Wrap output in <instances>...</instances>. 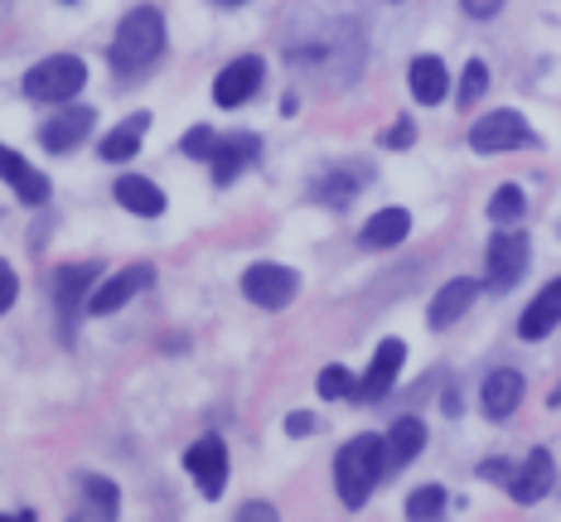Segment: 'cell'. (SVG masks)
<instances>
[{"label":"cell","mask_w":561,"mask_h":522,"mask_svg":"<svg viewBox=\"0 0 561 522\" xmlns=\"http://www.w3.org/2000/svg\"><path fill=\"white\" fill-rule=\"evenodd\" d=\"M160 54H165V15H160L156 5L126 10L122 25H116L112 49H107L112 73L126 78V83H136L140 73H150V68L160 63Z\"/></svg>","instance_id":"cell-1"},{"label":"cell","mask_w":561,"mask_h":522,"mask_svg":"<svg viewBox=\"0 0 561 522\" xmlns=\"http://www.w3.org/2000/svg\"><path fill=\"white\" fill-rule=\"evenodd\" d=\"M382 474H388L382 436H354L334 455V489H339V498H344V508H364Z\"/></svg>","instance_id":"cell-2"},{"label":"cell","mask_w":561,"mask_h":522,"mask_svg":"<svg viewBox=\"0 0 561 522\" xmlns=\"http://www.w3.org/2000/svg\"><path fill=\"white\" fill-rule=\"evenodd\" d=\"M88 83V63L78 54H49L25 73L30 102H73Z\"/></svg>","instance_id":"cell-3"},{"label":"cell","mask_w":561,"mask_h":522,"mask_svg":"<svg viewBox=\"0 0 561 522\" xmlns=\"http://www.w3.org/2000/svg\"><path fill=\"white\" fill-rule=\"evenodd\" d=\"M470 146L479 150V155H499V150H528L537 146V131L528 126V116L523 112H489L479 116V121L470 126Z\"/></svg>","instance_id":"cell-4"},{"label":"cell","mask_w":561,"mask_h":522,"mask_svg":"<svg viewBox=\"0 0 561 522\" xmlns=\"http://www.w3.org/2000/svg\"><path fill=\"white\" fill-rule=\"evenodd\" d=\"M528 257H533L528 232H518V228L494 232V237H489V281L484 286L494 290V295L513 290L523 281V271H528Z\"/></svg>","instance_id":"cell-5"},{"label":"cell","mask_w":561,"mask_h":522,"mask_svg":"<svg viewBox=\"0 0 561 522\" xmlns=\"http://www.w3.org/2000/svg\"><path fill=\"white\" fill-rule=\"evenodd\" d=\"M296 290H300V276L280 262H256L242 271V295L262 310H286L296 300Z\"/></svg>","instance_id":"cell-6"},{"label":"cell","mask_w":561,"mask_h":522,"mask_svg":"<svg viewBox=\"0 0 561 522\" xmlns=\"http://www.w3.org/2000/svg\"><path fill=\"white\" fill-rule=\"evenodd\" d=\"M184 469H190V479L198 484V494L218 498L224 494V484H228V445L218 436L194 440V445L184 450Z\"/></svg>","instance_id":"cell-7"},{"label":"cell","mask_w":561,"mask_h":522,"mask_svg":"<svg viewBox=\"0 0 561 522\" xmlns=\"http://www.w3.org/2000/svg\"><path fill=\"white\" fill-rule=\"evenodd\" d=\"M402 363H407V344L402 339H382L378 353H373V363H368V373L354 382V402H382L397 387Z\"/></svg>","instance_id":"cell-8"},{"label":"cell","mask_w":561,"mask_h":522,"mask_svg":"<svg viewBox=\"0 0 561 522\" xmlns=\"http://www.w3.org/2000/svg\"><path fill=\"white\" fill-rule=\"evenodd\" d=\"M262 78H266V63L256 54H242V58H232V63L224 68V73L214 78V102L218 107H242L248 97H256V88H262Z\"/></svg>","instance_id":"cell-9"},{"label":"cell","mask_w":561,"mask_h":522,"mask_svg":"<svg viewBox=\"0 0 561 522\" xmlns=\"http://www.w3.org/2000/svg\"><path fill=\"white\" fill-rule=\"evenodd\" d=\"M150 286H156V266L136 262V266H126V271H116L112 281H102L98 290H92L88 310H92V315H116L126 300H136L140 290H150Z\"/></svg>","instance_id":"cell-10"},{"label":"cell","mask_w":561,"mask_h":522,"mask_svg":"<svg viewBox=\"0 0 561 522\" xmlns=\"http://www.w3.org/2000/svg\"><path fill=\"white\" fill-rule=\"evenodd\" d=\"M92 126H98V112L92 107H64L58 116L39 126V146L54 150V155H68V150H78L92 136Z\"/></svg>","instance_id":"cell-11"},{"label":"cell","mask_w":561,"mask_h":522,"mask_svg":"<svg viewBox=\"0 0 561 522\" xmlns=\"http://www.w3.org/2000/svg\"><path fill=\"white\" fill-rule=\"evenodd\" d=\"M0 179L15 189V199L25 208H39L44 199H49V174H39L20 150H10V146H0Z\"/></svg>","instance_id":"cell-12"},{"label":"cell","mask_w":561,"mask_h":522,"mask_svg":"<svg viewBox=\"0 0 561 522\" xmlns=\"http://www.w3.org/2000/svg\"><path fill=\"white\" fill-rule=\"evenodd\" d=\"M479 406H484L489 421H508V416L523 406V373H513V368L489 373L484 387H479Z\"/></svg>","instance_id":"cell-13"},{"label":"cell","mask_w":561,"mask_h":522,"mask_svg":"<svg viewBox=\"0 0 561 522\" xmlns=\"http://www.w3.org/2000/svg\"><path fill=\"white\" fill-rule=\"evenodd\" d=\"M256 150H262V141H256L252 131H238V136H224V141H218L214 160H208V165H214V184H218V189H228V184L252 165Z\"/></svg>","instance_id":"cell-14"},{"label":"cell","mask_w":561,"mask_h":522,"mask_svg":"<svg viewBox=\"0 0 561 522\" xmlns=\"http://www.w3.org/2000/svg\"><path fill=\"white\" fill-rule=\"evenodd\" d=\"M474 295H479V286L470 281V276H455V281H446L436 290V300H431V310H426V324L431 329H450V324H460L465 310L474 305Z\"/></svg>","instance_id":"cell-15"},{"label":"cell","mask_w":561,"mask_h":522,"mask_svg":"<svg viewBox=\"0 0 561 522\" xmlns=\"http://www.w3.org/2000/svg\"><path fill=\"white\" fill-rule=\"evenodd\" d=\"M382 450H388V474L407 469V464L426 450V421H421V416H402V421H392L388 436H382Z\"/></svg>","instance_id":"cell-16"},{"label":"cell","mask_w":561,"mask_h":522,"mask_svg":"<svg viewBox=\"0 0 561 522\" xmlns=\"http://www.w3.org/2000/svg\"><path fill=\"white\" fill-rule=\"evenodd\" d=\"M112 194H116V204H122L126 213H136V218H160L165 213V194H160V184L146 179V174H122Z\"/></svg>","instance_id":"cell-17"},{"label":"cell","mask_w":561,"mask_h":522,"mask_svg":"<svg viewBox=\"0 0 561 522\" xmlns=\"http://www.w3.org/2000/svg\"><path fill=\"white\" fill-rule=\"evenodd\" d=\"M552 474H557V464H552V450H533L528 464H523L518 474L508 479V494H513V503H537L547 489H552Z\"/></svg>","instance_id":"cell-18"},{"label":"cell","mask_w":561,"mask_h":522,"mask_svg":"<svg viewBox=\"0 0 561 522\" xmlns=\"http://www.w3.org/2000/svg\"><path fill=\"white\" fill-rule=\"evenodd\" d=\"M407 78H412V97L421 102V107H436V102H446L450 73H446V63H440L436 54H416L412 68H407Z\"/></svg>","instance_id":"cell-19"},{"label":"cell","mask_w":561,"mask_h":522,"mask_svg":"<svg viewBox=\"0 0 561 522\" xmlns=\"http://www.w3.org/2000/svg\"><path fill=\"white\" fill-rule=\"evenodd\" d=\"M557 324H561V276H557V281L542 290V295L533 300L528 310H523L518 334H523V339H528V344H537V339H547V334H552Z\"/></svg>","instance_id":"cell-20"},{"label":"cell","mask_w":561,"mask_h":522,"mask_svg":"<svg viewBox=\"0 0 561 522\" xmlns=\"http://www.w3.org/2000/svg\"><path fill=\"white\" fill-rule=\"evenodd\" d=\"M407 232H412V213L407 208H382V213H373L364 232H358V242L373 252H382V247H397V242H407Z\"/></svg>","instance_id":"cell-21"},{"label":"cell","mask_w":561,"mask_h":522,"mask_svg":"<svg viewBox=\"0 0 561 522\" xmlns=\"http://www.w3.org/2000/svg\"><path fill=\"white\" fill-rule=\"evenodd\" d=\"M92 281H98V266H64L58 271V281H54V305H58V315H73L83 300H92L88 290H92Z\"/></svg>","instance_id":"cell-22"},{"label":"cell","mask_w":561,"mask_h":522,"mask_svg":"<svg viewBox=\"0 0 561 522\" xmlns=\"http://www.w3.org/2000/svg\"><path fill=\"white\" fill-rule=\"evenodd\" d=\"M146 126H150V116H146V112L126 116V121L116 126V131H107V136H102L98 155H102V160H112V165H122V160L140 155V136H146Z\"/></svg>","instance_id":"cell-23"},{"label":"cell","mask_w":561,"mask_h":522,"mask_svg":"<svg viewBox=\"0 0 561 522\" xmlns=\"http://www.w3.org/2000/svg\"><path fill=\"white\" fill-rule=\"evenodd\" d=\"M364 179H368V165H358V170L339 165V170H330V174H320V179H314V199L330 204V208H348Z\"/></svg>","instance_id":"cell-24"},{"label":"cell","mask_w":561,"mask_h":522,"mask_svg":"<svg viewBox=\"0 0 561 522\" xmlns=\"http://www.w3.org/2000/svg\"><path fill=\"white\" fill-rule=\"evenodd\" d=\"M78 489H83V498L92 503V518L112 522L122 513V489H116L112 479H102V474H78Z\"/></svg>","instance_id":"cell-25"},{"label":"cell","mask_w":561,"mask_h":522,"mask_svg":"<svg viewBox=\"0 0 561 522\" xmlns=\"http://www.w3.org/2000/svg\"><path fill=\"white\" fill-rule=\"evenodd\" d=\"M440 513H446V489L440 484H421L407 498V522H440Z\"/></svg>","instance_id":"cell-26"},{"label":"cell","mask_w":561,"mask_h":522,"mask_svg":"<svg viewBox=\"0 0 561 522\" xmlns=\"http://www.w3.org/2000/svg\"><path fill=\"white\" fill-rule=\"evenodd\" d=\"M523 208H528V194H523L518 184H499L494 199H489V218H494V223H518Z\"/></svg>","instance_id":"cell-27"},{"label":"cell","mask_w":561,"mask_h":522,"mask_svg":"<svg viewBox=\"0 0 561 522\" xmlns=\"http://www.w3.org/2000/svg\"><path fill=\"white\" fill-rule=\"evenodd\" d=\"M484 92H489V68L479 63V58H470V63H465V73H460V92H455V97H460V112H470Z\"/></svg>","instance_id":"cell-28"},{"label":"cell","mask_w":561,"mask_h":522,"mask_svg":"<svg viewBox=\"0 0 561 522\" xmlns=\"http://www.w3.org/2000/svg\"><path fill=\"white\" fill-rule=\"evenodd\" d=\"M218 141H224V136H214L208 126H190V131H184V141H180V150H184L190 160H214Z\"/></svg>","instance_id":"cell-29"},{"label":"cell","mask_w":561,"mask_h":522,"mask_svg":"<svg viewBox=\"0 0 561 522\" xmlns=\"http://www.w3.org/2000/svg\"><path fill=\"white\" fill-rule=\"evenodd\" d=\"M320 397H330V402L354 397V378H348V368H339V363L324 368V373H320Z\"/></svg>","instance_id":"cell-30"},{"label":"cell","mask_w":561,"mask_h":522,"mask_svg":"<svg viewBox=\"0 0 561 522\" xmlns=\"http://www.w3.org/2000/svg\"><path fill=\"white\" fill-rule=\"evenodd\" d=\"M15 295H20L15 271H10V262H0V315H5V310L15 305Z\"/></svg>","instance_id":"cell-31"},{"label":"cell","mask_w":561,"mask_h":522,"mask_svg":"<svg viewBox=\"0 0 561 522\" xmlns=\"http://www.w3.org/2000/svg\"><path fill=\"white\" fill-rule=\"evenodd\" d=\"M412 141H416V126L412 121H397L392 131H382V146H388V150H407Z\"/></svg>","instance_id":"cell-32"},{"label":"cell","mask_w":561,"mask_h":522,"mask_svg":"<svg viewBox=\"0 0 561 522\" xmlns=\"http://www.w3.org/2000/svg\"><path fill=\"white\" fill-rule=\"evenodd\" d=\"M238 522H280V513H276L272 503H262V498H252V503H242Z\"/></svg>","instance_id":"cell-33"},{"label":"cell","mask_w":561,"mask_h":522,"mask_svg":"<svg viewBox=\"0 0 561 522\" xmlns=\"http://www.w3.org/2000/svg\"><path fill=\"white\" fill-rule=\"evenodd\" d=\"M314 431H320V421H314L310 411H290V416H286V436L300 440V436H314Z\"/></svg>","instance_id":"cell-34"},{"label":"cell","mask_w":561,"mask_h":522,"mask_svg":"<svg viewBox=\"0 0 561 522\" xmlns=\"http://www.w3.org/2000/svg\"><path fill=\"white\" fill-rule=\"evenodd\" d=\"M465 5V15H474V20H494L499 10H504V0H460Z\"/></svg>","instance_id":"cell-35"},{"label":"cell","mask_w":561,"mask_h":522,"mask_svg":"<svg viewBox=\"0 0 561 522\" xmlns=\"http://www.w3.org/2000/svg\"><path fill=\"white\" fill-rule=\"evenodd\" d=\"M479 474H484V479H499V484L513 479V474H508V460H484V469H479Z\"/></svg>","instance_id":"cell-36"},{"label":"cell","mask_w":561,"mask_h":522,"mask_svg":"<svg viewBox=\"0 0 561 522\" xmlns=\"http://www.w3.org/2000/svg\"><path fill=\"white\" fill-rule=\"evenodd\" d=\"M0 522H34V513H20V518H5V513H0Z\"/></svg>","instance_id":"cell-37"},{"label":"cell","mask_w":561,"mask_h":522,"mask_svg":"<svg viewBox=\"0 0 561 522\" xmlns=\"http://www.w3.org/2000/svg\"><path fill=\"white\" fill-rule=\"evenodd\" d=\"M218 5H248V0H218Z\"/></svg>","instance_id":"cell-38"},{"label":"cell","mask_w":561,"mask_h":522,"mask_svg":"<svg viewBox=\"0 0 561 522\" xmlns=\"http://www.w3.org/2000/svg\"><path fill=\"white\" fill-rule=\"evenodd\" d=\"M552 406H561V387H557V392H552Z\"/></svg>","instance_id":"cell-39"}]
</instances>
